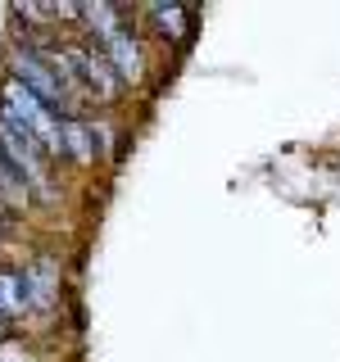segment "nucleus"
<instances>
[{
    "label": "nucleus",
    "mask_w": 340,
    "mask_h": 362,
    "mask_svg": "<svg viewBox=\"0 0 340 362\" xmlns=\"http://www.w3.org/2000/svg\"><path fill=\"white\" fill-rule=\"evenodd\" d=\"M91 28V41L105 50V59L118 68V77L128 86H136L145 77V50H141V37L132 28V14L128 9H113V5H82L77 14Z\"/></svg>",
    "instance_id": "nucleus-1"
},
{
    "label": "nucleus",
    "mask_w": 340,
    "mask_h": 362,
    "mask_svg": "<svg viewBox=\"0 0 340 362\" xmlns=\"http://www.w3.org/2000/svg\"><path fill=\"white\" fill-rule=\"evenodd\" d=\"M0 122H9L28 141H37L50 158H64V122L32 90H23L14 77H0Z\"/></svg>",
    "instance_id": "nucleus-2"
},
{
    "label": "nucleus",
    "mask_w": 340,
    "mask_h": 362,
    "mask_svg": "<svg viewBox=\"0 0 340 362\" xmlns=\"http://www.w3.org/2000/svg\"><path fill=\"white\" fill-rule=\"evenodd\" d=\"M0 204H9L14 213H23L32 204V195H28V186H23V177L9 168V158L0 154Z\"/></svg>",
    "instance_id": "nucleus-7"
},
{
    "label": "nucleus",
    "mask_w": 340,
    "mask_h": 362,
    "mask_svg": "<svg viewBox=\"0 0 340 362\" xmlns=\"http://www.w3.org/2000/svg\"><path fill=\"white\" fill-rule=\"evenodd\" d=\"M28 313V294H23V272L18 267H0V326L18 322Z\"/></svg>",
    "instance_id": "nucleus-6"
},
{
    "label": "nucleus",
    "mask_w": 340,
    "mask_h": 362,
    "mask_svg": "<svg viewBox=\"0 0 340 362\" xmlns=\"http://www.w3.org/2000/svg\"><path fill=\"white\" fill-rule=\"evenodd\" d=\"M23 294H28V313H50L60 303V263L55 258H32L23 263Z\"/></svg>",
    "instance_id": "nucleus-4"
},
{
    "label": "nucleus",
    "mask_w": 340,
    "mask_h": 362,
    "mask_svg": "<svg viewBox=\"0 0 340 362\" xmlns=\"http://www.w3.org/2000/svg\"><path fill=\"white\" fill-rule=\"evenodd\" d=\"M0 154L9 158V168L23 177L28 195L37 204H60V186H55V158L41 150L37 141H28L9 122H0Z\"/></svg>",
    "instance_id": "nucleus-3"
},
{
    "label": "nucleus",
    "mask_w": 340,
    "mask_h": 362,
    "mask_svg": "<svg viewBox=\"0 0 340 362\" xmlns=\"http://www.w3.org/2000/svg\"><path fill=\"white\" fill-rule=\"evenodd\" d=\"M105 136H109L105 122H91V118L64 122V158L77 163V168H91L100 154H105Z\"/></svg>",
    "instance_id": "nucleus-5"
}]
</instances>
